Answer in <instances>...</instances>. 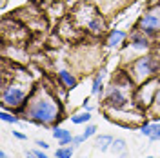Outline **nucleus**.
<instances>
[{"label":"nucleus","instance_id":"f257e3e1","mask_svg":"<svg viewBox=\"0 0 160 158\" xmlns=\"http://www.w3.org/2000/svg\"><path fill=\"white\" fill-rule=\"evenodd\" d=\"M58 104L51 96H38L37 100H33L26 118H29L33 124H38V126H48L58 118Z\"/></svg>","mask_w":160,"mask_h":158},{"label":"nucleus","instance_id":"f03ea898","mask_svg":"<svg viewBox=\"0 0 160 158\" xmlns=\"http://www.w3.org/2000/svg\"><path fill=\"white\" fill-rule=\"evenodd\" d=\"M157 69H158V60L155 57H142L133 66V73L138 80H146L153 73H157Z\"/></svg>","mask_w":160,"mask_h":158},{"label":"nucleus","instance_id":"7ed1b4c3","mask_svg":"<svg viewBox=\"0 0 160 158\" xmlns=\"http://www.w3.org/2000/svg\"><path fill=\"white\" fill-rule=\"evenodd\" d=\"M138 27L146 35H155L157 29H160V6L148 11L138 22Z\"/></svg>","mask_w":160,"mask_h":158},{"label":"nucleus","instance_id":"20e7f679","mask_svg":"<svg viewBox=\"0 0 160 158\" xmlns=\"http://www.w3.org/2000/svg\"><path fill=\"white\" fill-rule=\"evenodd\" d=\"M26 100V93L20 87H15V86H9V87L4 89L2 93V102L6 107H17V106H22Z\"/></svg>","mask_w":160,"mask_h":158},{"label":"nucleus","instance_id":"39448f33","mask_svg":"<svg viewBox=\"0 0 160 158\" xmlns=\"http://www.w3.org/2000/svg\"><path fill=\"white\" fill-rule=\"evenodd\" d=\"M106 102H108V106H109V107L120 109V107H124V106L128 104V98H126V96L120 93L118 87H109V89H108Z\"/></svg>","mask_w":160,"mask_h":158},{"label":"nucleus","instance_id":"423d86ee","mask_svg":"<svg viewBox=\"0 0 160 158\" xmlns=\"http://www.w3.org/2000/svg\"><path fill=\"white\" fill-rule=\"evenodd\" d=\"M131 46H133V49L144 51V49H148L149 42H148V38L144 37V33L140 31V33H135V35L131 37Z\"/></svg>","mask_w":160,"mask_h":158},{"label":"nucleus","instance_id":"0eeeda50","mask_svg":"<svg viewBox=\"0 0 160 158\" xmlns=\"http://www.w3.org/2000/svg\"><path fill=\"white\" fill-rule=\"evenodd\" d=\"M95 133H97V126H88V127L84 129V133H82V135H78V136H75V138H73V147H78L82 142H86L88 138H91Z\"/></svg>","mask_w":160,"mask_h":158},{"label":"nucleus","instance_id":"6e6552de","mask_svg":"<svg viewBox=\"0 0 160 158\" xmlns=\"http://www.w3.org/2000/svg\"><path fill=\"white\" fill-rule=\"evenodd\" d=\"M113 136H109V135H100L98 138H97V142H95V146H97V149H98L100 153H106V151H109L111 149V144H113Z\"/></svg>","mask_w":160,"mask_h":158},{"label":"nucleus","instance_id":"1a4fd4ad","mask_svg":"<svg viewBox=\"0 0 160 158\" xmlns=\"http://www.w3.org/2000/svg\"><path fill=\"white\" fill-rule=\"evenodd\" d=\"M111 151H113L117 156L126 155V153H128V144H126V140L124 138H115L113 144H111Z\"/></svg>","mask_w":160,"mask_h":158},{"label":"nucleus","instance_id":"9d476101","mask_svg":"<svg viewBox=\"0 0 160 158\" xmlns=\"http://www.w3.org/2000/svg\"><path fill=\"white\" fill-rule=\"evenodd\" d=\"M58 78L62 80V82H64V84H66V86H68L69 89H75V87H77V78L71 75L69 71L62 69V71L58 73Z\"/></svg>","mask_w":160,"mask_h":158},{"label":"nucleus","instance_id":"9b49d317","mask_svg":"<svg viewBox=\"0 0 160 158\" xmlns=\"http://www.w3.org/2000/svg\"><path fill=\"white\" fill-rule=\"evenodd\" d=\"M126 38V33L124 31H120V29H115V31H111L109 33V37H108V46H118L122 40Z\"/></svg>","mask_w":160,"mask_h":158},{"label":"nucleus","instance_id":"f8f14e48","mask_svg":"<svg viewBox=\"0 0 160 158\" xmlns=\"http://www.w3.org/2000/svg\"><path fill=\"white\" fill-rule=\"evenodd\" d=\"M91 120V111H82V113H77V115H73L71 116V122L73 124H77V126H80V124H86V122H89Z\"/></svg>","mask_w":160,"mask_h":158},{"label":"nucleus","instance_id":"ddd939ff","mask_svg":"<svg viewBox=\"0 0 160 158\" xmlns=\"http://www.w3.org/2000/svg\"><path fill=\"white\" fill-rule=\"evenodd\" d=\"M104 77H106V71L102 69L98 75L93 78V87H91V93H93V95H98V93H102V80H104Z\"/></svg>","mask_w":160,"mask_h":158},{"label":"nucleus","instance_id":"4468645a","mask_svg":"<svg viewBox=\"0 0 160 158\" xmlns=\"http://www.w3.org/2000/svg\"><path fill=\"white\" fill-rule=\"evenodd\" d=\"M88 27H89L93 33H102V31H104V22H102L100 17H97V18H93V20L88 22Z\"/></svg>","mask_w":160,"mask_h":158},{"label":"nucleus","instance_id":"2eb2a0df","mask_svg":"<svg viewBox=\"0 0 160 158\" xmlns=\"http://www.w3.org/2000/svg\"><path fill=\"white\" fill-rule=\"evenodd\" d=\"M69 136H73L71 135V131H68V129H64V127H55L53 129V138L55 140H66V138H69Z\"/></svg>","mask_w":160,"mask_h":158},{"label":"nucleus","instance_id":"dca6fc26","mask_svg":"<svg viewBox=\"0 0 160 158\" xmlns=\"http://www.w3.org/2000/svg\"><path fill=\"white\" fill-rule=\"evenodd\" d=\"M73 151H75L73 146H71V147L64 146V147H58L57 151H55V156H57V158H71V156H73Z\"/></svg>","mask_w":160,"mask_h":158},{"label":"nucleus","instance_id":"f3484780","mask_svg":"<svg viewBox=\"0 0 160 158\" xmlns=\"http://www.w3.org/2000/svg\"><path fill=\"white\" fill-rule=\"evenodd\" d=\"M0 118L4 120V122H9V124H18L20 120L15 116V115H11V113H6V111H2L0 113Z\"/></svg>","mask_w":160,"mask_h":158},{"label":"nucleus","instance_id":"a211bd4d","mask_svg":"<svg viewBox=\"0 0 160 158\" xmlns=\"http://www.w3.org/2000/svg\"><path fill=\"white\" fill-rule=\"evenodd\" d=\"M151 142H158L160 140V124H153V133L149 136Z\"/></svg>","mask_w":160,"mask_h":158},{"label":"nucleus","instance_id":"6ab92c4d","mask_svg":"<svg viewBox=\"0 0 160 158\" xmlns=\"http://www.w3.org/2000/svg\"><path fill=\"white\" fill-rule=\"evenodd\" d=\"M140 133H142L144 136H148V138H149L151 133H153V124H144V126H142V129H140Z\"/></svg>","mask_w":160,"mask_h":158},{"label":"nucleus","instance_id":"aec40b11","mask_svg":"<svg viewBox=\"0 0 160 158\" xmlns=\"http://www.w3.org/2000/svg\"><path fill=\"white\" fill-rule=\"evenodd\" d=\"M31 153H33V155H35L37 158H49L48 155H46V153H42V149H40V147H38V149H33Z\"/></svg>","mask_w":160,"mask_h":158},{"label":"nucleus","instance_id":"412c9836","mask_svg":"<svg viewBox=\"0 0 160 158\" xmlns=\"http://www.w3.org/2000/svg\"><path fill=\"white\" fill-rule=\"evenodd\" d=\"M13 136L18 140H28V135H24V133H18V131H13Z\"/></svg>","mask_w":160,"mask_h":158},{"label":"nucleus","instance_id":"4be33fe9","mask_svg":"<svg viewBox=\"0 0 160 158\" xmlns=\"http://www.w3.org/2000/svg\"><path fill=\"white\" fill-rule=\"evenodd\" d=\"M35 144H37L40 149H49V144H48V142H44V140H37Z\"/></svg>","mask_w":160,"mask_h":158},{"label":"nucleus","instance_id":"5701e85b","mask_svg":"<svg viewBox=\"0 0 160 158\" xmlns=\"http://www.w3.org/2000/svg\"><path fill=\"white\" fill-rule=\"evenodd\" d=\"M155 104H157V107H160V89H157V93H155Z\"/></svg>","mask_w":160,"mask_h":158},{"label":"nucleus","instance_id":"b1692460","mask_svg":"<svg viewBox=\"0 0 160 158\" xmlns=\"http://www.w3.org/2000/svg\"><path fill=\"white\" fill-rule=\"evenodd\" d=\"M26 156H28V158H37L33 153H31V151H26Z\"/></svg>","mask_w":160,"mask_h":158},{"label":"nucleus","instance_id":"393cba45","mask_svg":"<svg viewBox=\"0 0 160 158\" xmlns=\"http://www.w3.org/2000/svg\"><path fill=\"white\" fill-rule=\"evenodd\" d=\"M0 158H8V155H6V151H0Z\"/></svg>","mask_w":160,"mask_h":158},{"label":"nucleus","instance_id":"a878e982","mask_svg":"<svg viewBox=\"0 0 160 158\" xmlns=\"http://www.w3.org/2000/svg\"><path fill=\"white\" fill-rule=\"evenodd\" d=\"M148 158H155V156H148Z\"/></svg>","mask_w":160,"mask_h":158}]
</instances>
